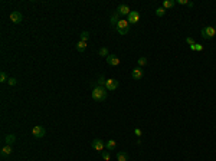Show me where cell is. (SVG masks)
Wrapping results in <instances>:
<instances>
[{"mask_svg": "<svg viewBox=\"0 0 216 161\" xmlns=\"http://www.w3.org/2000/svg\"><path fill=\"white\" fill-rule=\"evenodd\" d=\"M107 63L111 66H118L120 65V58L117 55H109L107 58Z\"/></svg>", "mask_w": 216, "mask_h": 161, "instance_id": "8fae6325", "label": "cell"}, {"mask_svg": "<svg viewBox=\"0 0 216 161\" xmlns=\"http://www.w3.org/2000/svg\"><path fill=\"white\" fill-rule=\"evenodd\" d=\"M32 134H33V137H35V138H42V137H45L46 130H45L42 125H36V127H33V128H32Z\"/></svg>", "mask_w": 216, "mask_h": 161, "instance_id": "277c9868", "label": "cell"}, {"mask_svg": "<svg viewBox=\"0 0 216 161\" xmlns=\"http://www.w3.org/2000/svg\"><path fill=\"white\" fill-rule=\"evenodd\" d=\"M117 88H118V81L117 79H114V78L107 79V82H105V89L107 91H115Z\"/></svg>", "mask_w": 216, "mask_h": 161, "instance_id": "52a82bcc", "label": "cell"}, {"mask_svg": "<svg viewBox=\"0 0 216 161\" xmlns=\"http://www.w3.org/2000/svg\"><path fill=\"white\" fill-rule=\"evenodd\" d=\"M144 65H147V58H146V56L138 58V66L141 68V66H144Z\"/></svg>", "mask_w": 216, "mask_h": 161, "instance_id": "d4e9b609", "label": "cell"}, {"mask_svg": "<svg viewBox=\"0 0 216 161\" xmlns=\"http://www.w3.org/2000/svg\"><path fill=\"white\" fill-rule=\"evenodd\" d=\"M143 69L140 68V66H137V68H134L133 69V72H131V78L133 79H135V81H138V79H141L143 78Z\"/></svg>", "mask_w": 216, "mask_h": 161, "instance_id": "9c48e42d", "label": "cell"}, {"mask_svg": "<svg viewBox=\"0 0 216 161\" xmlns=\"http://www.w3.org/2000/svg\"><path fill=\"white\" fill-rule=\"evenodd\" d=\"M81 40H82V42H88V40H90V32L84 30V32L81 33Z\"/></svg>", "mask_w": 216, "mask_h": 161, "instance_id": "603a6c76", "label": "cell"}, {"mask_svg": "<svg viewBox=\"0 0 216 161\" xmlns=\"http://www.w3.org/2000/svg\"><path fill=\"white\" fill-rule=\"evenodd\" d=\"M85 49H87V42L79 40V42L77 43V50H78V52H85Z\"/></svg>", "mask_w": 216, "mask_h": 161, "instance_id": "2e32d148", "label": "cell"}, {"mask_svg": "<svg viewBox=\"0 0 216 161\" xmlns=\"http://www.w3.org/2000/svg\"><path fill=\"white\" fill-rule=\"evenodd\" d=\"M7 81H9V78H7L6 72H4V71H1V73H0V82H1V84H4V82H7Z\"/></svg>", "mask_w": 216, "mask_h": 161, "instance_id": "484cf974", "label": "cell"}, {"mask_svg": "<svg viewBox=\"0 0 216 161\" xmlns=\"http://www.w3.org/2000/svg\"><path fill=\"white\" fill-rule=\"evenodd\" d=\"M130 12H131V10H130V7H128L127 4H120L118 9H117V13L121 14V16H128Z\"/></svg>", "mask_w": 216, "mask_h": 161, "instance_id": "30bf717a", "label": "cell"}, {"mask_svg": "<svg viewBox=\"0 0 216 161\" xmlns=\"http://www.w3.org/2000/svg\"><path fill=\"white\" fill-rule=\"evenodd\" d=\"M215 33H216V27H215Z\"/></svg>", "mask_w": 216, "mask_h": 161, "instance_id": "1f68e13d", "label": "cell"}, {"mask_svg": "<svg viewBox=\"0 0 216 161\" xmlns=\"http://www.w3.org/2000/svg\"><path fill=\"white\" fill-rule=\"evenodd\" d=\"M176 3H177V4H187L189 1H187V0H177Z\"/></svg>", "mask_w": 216, "mask_h": 161, "instance_id": "f546056e", "label": "cell"}, {"mask_svg": "<svg viewBox=\"0 0 216 161\" xmlns=\"http://www.w3.org/2000/svg\"><path fill=\"white\" fill-rule=\"evenodd\" d=\"M164 14H166V9L164 7H157L156 9V16L157 17H163Z\"/></svg>", "mask_w": 216, "mask_h": 161, "instance_id": "ffe728a7", "label": "cell"}, {"mask_svg": "<svg viewBox=\"0 0 216 161\" xmlns=\"http://www.w3.org/2000/svg\"><path fill=\"white\" fill-rule=\"evenodd\" d=\"M105 82H107L105 76H104V75H101V76L98 78V81H97V85H98V86H105Z\"/></svg>", "mask_w": 216, "mask_h": 161, "instance_id": "cb8c5ba5", "label": "cell"}, {"mask_svg": "<svg viewBox=\"0 0 216 161\" xmlns=\"http://www.w3.org/2000/svg\"><path fill=\"white\" fill-rule=\"evenodd\" d=\"M115 30L120 33V35H127L128 30H130V23L127 22V19H121L118 22V24L115 26Z\"/></svg>", "mask_w": 216, "mask_h": 161, "instance_id": "7a4b0ae2", "label": "cell"}, {"mask_svg": "<svg viewBox=\"0 0 216 161\" xmlns=\"http://www.w3.org/2000/svg\"><path fill=\"white\" fill-rule=\"evenodd\" d=\"M189 48H190V50H192V52H202V50H203V46H202L200 43H196V45L189 46Z\"/></svg>", "mask_w": 216, "mask_h": 161, "instance_id": "d6986e66", "label": "cell"}, {"mask_svg": "<svg viewBox=\"0 0 216 161\" xmlns=\"http://www.w3.org/2000/svg\"><path fill=\"white\" fill-rule=\"evenodd\" d=\"M186 43H187L189 46H193V45H196L195 39H193V37H190V36H187V37H186Z\"/></svg>", "mask_w": 216, "mask_h": 161, "instance_id": "4316f807", "label": "cell"}, {"mask_svg": "<svg viewBox=\"0 0 216 161\" xmlns=\"http://www.w3.org/2000/svg\"><path fill=\"white\" fill-rule=\"evenodd\" d=\"M98 55L103 56V58H108V56H109V52H108L107 48H101V49L98 50Z\"/></svg>", "mask_w": 216, "mask_h": 161, "instance_id": "44dd1931", "label": "cell"}, {"mask_svg": "<svg viewBox=\"0 0 216 161\" xmlns=\"http://www.w3.org/2000/svg\"><path fill=\"white\" fill-rule=\"evenodd\" d=\"M7 84H9L10 86H16V85H17V79H16V78H9Z\"/></svg>", "mask_w": 216, "mask_h": 161, "instance_id": "83f0119b", "label": "cell"}, {"mask_svg": "<svg viewBox=\"0 0 216 161\" xmlns=\"http://www.w3.org/2000/svg\"><path fill=\"white\" fill-rule=\"evenodd\" d=\"M134 134H135L137 137H141V135H143V131H141L140 128H135V130H134Z\"/></svg>", "mask_w": 216, "mask_h": 161, "instance_id": "f1b7e54d", "label": "cell"}, {"mask_svg": "<svg viewBox=\"0 0 216 161\" xmlns=\"http://www.w3.org/2000/svg\"><path fill=\"white\" fill-rule=\"evenodd\" d=\"M10 20L13 22V23H22V20H23V16H22V13L20 12H12L10 13Z\"/></svg>", "mask_w": 216, "mask_h": 161, "instance_id": "ba28073f", "label": "cell"}, {"mask_svg": "<svg viewBox=\"0 0 216 161\" xmlns=\"http://www.w3.org/2000/svg\"><path fill=\"white\" fill-rule=\"evenodd\" d=\"M200 33H202V37H203V39H212V37L216 36L215 27H213V26H206V27H203V29L200 30Z\"/></svg>", "mask_w": 216, "mask_h": 161, "instance_id": "3957f363", "label": "cell"}, {"mask_svg": "<svg viewBox=\"0 0 216 161\" xmlns=\"http://www.w3.org/2000/svg\"><path fill=\"white\" fill-rule=\"evenodd\" d=\"M109 20H111V26H114V27H115V26L118 24V22H120L121 19H120V14H118V13L115 12V13H114V14L111 16V19H109Z\"/></svg>", "mask_w": 216, "mask_h": 161, "instance_id": "5bb4252c", "label": "cell"}, {"mask_svg": "<svg viewBox=\"0 0 216 161\" xmlns=\"http://www.w3.org/2000/svg\"><path fill=\"white\" fill-rule=\"evenodd\" d=\"M187 6H189V7H193L195 4H193V1H189V3H187Z\"/></svg>", "mask_w": 216, "mask_h": 161, "instance_id": "4dcf8cb0", "label": "cell"}, {"mask_svg": "<svg viewBox=\"0 0 216 161\" xmlns=\"http://www.w3.org/2000/svg\"><path fill=\"white\" fill-rule=\"evenodd\" d=\"M4 143H6V145L14 144V143H16V135H14V134H7V135L4 137Z\"/></svg>", "mask_w": 216, "mask_h": 161, "instance_id": "7c38bea8", "label": "cell"}, {"mask_svg": "<svg viewBox=\"0 0 216 161\" xmlns=\"http://www.w3.org/2000/svg\"><path fill=\"white\" fill-rule=\"evenodd\" d=\"M174 4H176V1H173V0H164L163 1V7L164 9H172Z\"/></svg>", "mask_w": 216, "mask_h": 161, "instance_id": "ac0fdd59", "label": "cell"}, {"mask_svg": "<svg viewBox=\"0 0 216 161\" xmlns=\"http://www.w3.org/2000/svg\"><path fill=\"white\" fill-rule=\"evenodd\" d=\"M107 92L108 91L105 89V86H98V85H95V88H94L92 92H91V96H92L94 101L103 102V101L107 99Z\"/></svg>", "mask_w": 216, "mask_h": 161, "instance_id": "6da1fadb", "label": "cell"}, {"mask_svg": "<svg viewBox=\"0 0 216 161\" xmlns=\"http://www.w3.org/2000/svg\"><path fill=\"white\" fill-rule=\"evenodd\" d=\"M101 157H103V160H104V161H109V160H111V154H109V151H108V150H104V151L101 153Z\"/></svg>", "mask_w": 216, "mask_h": 161, "instance_id": "7402d4cb", "label": "cell"}, {"mask_svg": "<svg viewBox=\"0 0 216 161\" xmlns=\"http://www.w3.org/2000/svg\"><path fill=\"white\" fill-rule=\"evenodd\" d=\"M115 147H117V143L114 140H109V141H107V144H105V148H107L108 151L109 150H115Z\"/></svg>", "mask_w": 216, "mask_h": 161, "instance_id": "e0dca14e", "label": "cell"}, {"mask_svg": "<svg viewBox=\"0 0 216 161\" xmlns=\"http://www.w3.org/2000/svg\"><path fill=\"white\" fill-rule=\"evenodd\" d=\"M91 147H92L95 151H100V153H103V151H104V148H105V144L103 143V140H100V138H95V140L91 143Z\"/></svg>", "mask_w": 216, "mask_h": 161, "instance_id": "5b68a950", "label": "cell"}, {"mask_svg": "<svg viewBox=\"0 0 216 161\" xmlns=\"http://www.w3.org/2000/svg\"><path fill=\"white\" fill-rule=\"evenodd\" d=\"M12 153H13L12 145H4V147L1 148V157H9Z\"/></svg>", "mask_w": 216, "mask_h": 161, "instance_id": "4fadbf2b", "label": "cell"}, {"mask_svg": "<svg viewBox=\"0 0 216 161\" xmlns=\"http://www.w3.org/2000/svg\"><path fill=\"white\" fill-rule=\"evenodd\" d=\"M117 161H128V154L124 151L117 153Z\"/></svg>", "mask_w": 216, "mask_h": 161, "instance_id": "9a60e30c", "label": "cell"}, {"mask_svg": "<svg viewBox=\"0 0 216 161\" xmlns=\"http://www.w3.org/2000/svg\"><path fill=\"white\" fill-rule=\"evenodd\" d=\"M138 20H140V13H138L137 10H131L130 14L127 16V22H128L130 24H133V23H137Z\"/></svg>", "mask_w": 216, "mask_h": 161, "instance_id": "8992f818", "label": "cell"}]
</instances>
